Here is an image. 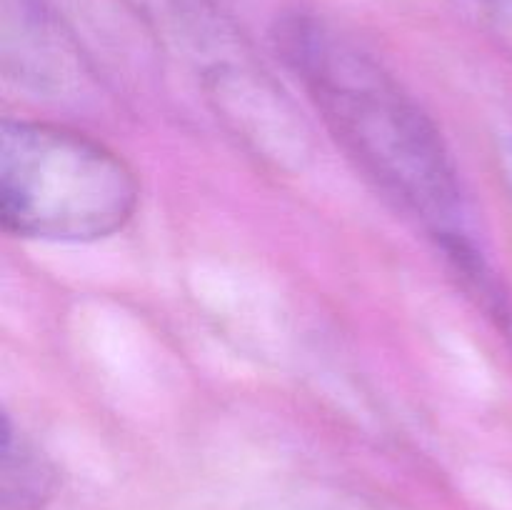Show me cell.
I'll use <instances>...</instances> for the list:
<instances>
[{
    "label": "cell",
    "instance_id": "obj_1",
    "mask_svg": "<svg viewBox=\"0 0 512 510\" xmlns=\"http://www.w3.org/2000/svg\"><path fill=\"white\" fill-rule=\"evenodd\" d=\"M278 50L340 148L435 235L458 233L460 185L433 120L358 45L308 15L278 25Z\"/></svg>",
    "mask_w": 512,
    "mask_h": 510
},
{
    "label": "cell",
    "instance_id": "obj_2",
    "mask_svg": "<svg viewBox=\"0 0 512 510\" xmlns=\"http://www.w3.org/2000/svg\"><path fill=\"white\" fill-rule=\"evenodd\" d=\"M138 208V180L98 140L33 120L0 125V218L8 233L88 243L125 228Z\"/></svg>",
    "mask_w": 512,
    "mask_h": 510
},
{
    "label": "cell",
    "instance_id": "obj_3",
    "mask_svg": "<svg viewBox=\"0 0 512 510\" xmlns=\"http://www.w3.org/2000/svg\"><path fill=\"white\" fill-rule=\"evenodd\" d=\"M55 473L45 455L3 418V465L0 493L3 510H43L53 495Z\"/></svg>",
    "mask_w": 512,
    "mask_h": 510
},
{
    "label": "cell",
    "instance_id": "obj_4",
    "mask_svg": "<svg viewBox=\"0 0 512 510\" xmlns=\"http://www.w3.org/2000/svg\"><path fill=\"white\" fill-rule=\"evenodd\" d=\"M438 240L443 245L445 255L450 258V263H453L455 273L460 275L463 285L468 288V293L488 310L490 318L495 320V325H498V330L508 340L512 350V298L505 293L500 280L490 273L488 263L480 258L478 250L460 233L440 235Z\"/></svg>",
    "mask_w": 512,
    "mask_h": 510
},
{
    "label": "cell",
    "instance_id": "obj_5",
    "mask_svg": "<svg viewBox=\"0 0 512 510\" xmlns=\"http://www.w3.org/2000/svg\"><path fill=\"white\" fill-rule=\"evenodd\" d=\"M480 28L512 55V0H465Z\"/></svg>",
    "mask_w": 512,
    "mask_h": 510
},
{
    "label": "cell",
    "instance_id": "obj_6",
    "mask_svg": "<svg viewBox=\"0 0 512 510\" xmlns=\"http://www.w3.org/2000/svg\"><path fill=\"white\" fill-rule=\"evenodd\" d=\"M508 170H510V178H512V150L508 153Z\"/></svg>",
    "mask_w": 512,
    "mask_h": 510
}]
</instances>
